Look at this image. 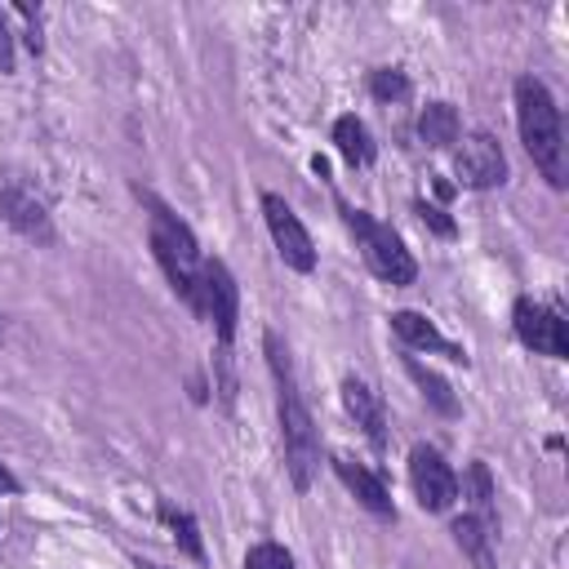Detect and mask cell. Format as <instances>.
Instances as JSON below:
<instances>
[{
    "label": "cell",
    "instance_id": "cell-27",
    "mask_svg": "<svg viewBox=\"0 0 569 569\" xmlns=\"http://www.w3.org/2000/svg\"><path fill=\"white\" fill-rule=\"evenodd\" d=\"M0 333H4V316H0Z\"/></svg>",
    "mask_w": 569,
    "mask_h": 569
},
{
    "label": "cell",
    "instance_id": "cell-9",
    "mask_svg": "<svg viewBox=\"0 0 569 569\" xmlns=\"http://www.w3.org/2000/svg\"><path fill=\"white\" fill-rule=\"evenodd\" d=\"M511 329L538 356H551V360H565L569 356V329H565V320L551 307L533 302V298H520L511 307Z\"/></svg>",
    "mask_w": 569,
    "mask_h": 569
},
{
    "label": "cell",
    "instance_id": "cell-23",
    "mask_svg": "<svg viewBox=\"0 0 569 569\" xmlns=\"http://www.w3.org/2000/svg\"><path fill=\"white\" fill-rule=\"evenodd\" d=\"M18 18L27 22V49H31V53H40V49H44V40H40V9L18 4Z\"/></svg>",
    "mask_w": 569,
    "mask_h": 569
},
{
    "label": "cell",
    "instance_id": "cell-13",
    "mask_svg": "<svg viewBox=\"0 0 569 569\" xmlns=\"http://www.w3.org/2000/svg\"><path fill=\"white\" fill-rule=\"evenodd\" d=\"M342 405L356 418V427H365L369 445L382 453L387 449V418H382V400L360 382V378H342Z\"/></svg>",
    "mask_w": 569,
    "mask_h": 569
},
{
    "label": "cell",
    "instance_id": "cell-24",
    "mask_svg": "<svg viewBox=\"0 0 569 569\" xmlns=\"http://www.w3.org/2000/svg\"><path fill=\"white\" fill-rule=\"evenodd\" d=\"M0 71H4V76L13 71V27H9L4 9H0Z\"/></svg>",
    "mask_w": 569,
    "mask_h": 569
},
{
    "label": "cell",
    "instance_id": "cell-11",
    "mask_svg": "<svg viewBox=\"0 0 569 569\" xmlns=\"http://www.w3.org/2000/svg\"><path fill=\"white\" fill-rule=\"evenodd\" d=\"M333 471H338V480L356 493V502H360L365 511H373V516H382V520H396V502H391L387 485H382L369 467H360V462H351V458H333Z\"/></svg>",
    "mask_w": 569,
    "mask_h": 569
},
{
    "label": "cell",
    "instance_id": "cell-10",
    "mask_svg": "<svg viewBox=\"0 0 569 569\" xmlns=\"http://www.w3.org/2000/svg\"><path fill=\"white\" fill-rule=\"evenodd\" d=\"M409 485H413L422 511H449L453 498H458V476L440 458V449H431V445L409 449Z\"/></svg>",
    "mask_w": 569,
    "mask_h": 569
},
{
    "label": "cell",
    "instance_id": "cell-26",
    "mask_svg": "<svg viewBox=\"0 0 569 569\" xmlns=\"http://www.w3.org/2000/svg\"><path fill=\"white\" fill-rule=\"evenodd\" d=\"M138 569H164V565H151V560H138Z\"/></svg>",
    "mask_w": 569,
    "mask_h": 569
},
{
    "label": "cell",
    "instance_id": "cell-17",
    "mask_svg": "<svg viewBox=\"0 0 569 569\" xmlns=\"http://www.w3.org/2000/svg\"><path fill=\"white\" fill-rule=\"evenodd\" d=\"M467 493H471V516L498 533V511H493V480H489V467L485 462H471L467 467Z\"/></svg>",
    "mask_w": 569,
    "mask_h": 569
},
{
    "label": "cell",
    "instance_id": "cell-4",
    "mask_svg": "<svg viewBox=\"0 0 569 569\" xmlns=\"http://www.w3.org/2000/svg\"><path fill=\"white\" fill-rule=\"evenodd\" d=\"M338 209H342V222L351 227V236H356V244H360V253H365L369 271H373L378 280L396 284V289H400V284H413L418 262H413V253L405 249V240H400L387 222H378L373 213H365V209L347 204L342 196H338Z\"/></svg>",
    "mask_w": 569,
    "mask_h": 569
},
{
    "label": "cell",
    "instance_id": "cell-19",
    "mask_svg": "<svg viewBox=\"0 0 569 569\" xmlns=\"http://www.w3.org/2000/svg\"><path fill=\"white\" fill-rule=\"evenodd\" d=\"M160 520L173 529V542L191 556V560H204V542H200V529H196V516L173 507V502H160Z\"/></svg>",
    "mask_w": 569,
    "mask_h": 569
},
{
    "label": "cell",
    "instance_id": "cell-3",
    "mask_svg": "<svg viewBox=\"0 0 569 569\" xmlns=\"http://www.w3.org/2000/svg\"><path fill=\"white\" fill-rule=\"evenodd\" d=\"M138 196H142V204L151 209V231H147V240H151V253H156V262H160L169 289H173L196 316H204V311H200V262H204V253H200L191 227H187L160 196H151V191H138Z\"/></svg>",
    "mask_w": 569,
    "mask_h": 569
},
{
    "label": "cell",
    "instance_id": "cell-15",
    "mask_svg": "<svg viewBox=\"0 0 569 569\" xmlns=\"http://www.w3.org/2000/svg\"><path fill=\"white\" fill-rule=\"evenodd\" d=\"M458 111H453V102H427L422 107V116H418V138L427 142V147H453L458 142Z\"/></svg>",
    "mask_w": 569,
    "mask_h": 569
},
{
    "label": "cell",
    "instance_id": "cell-8",
    "mask_svg": "<svg viewBox=\"0 0 569 569\" xmlns=\"http://www.w3.org/2000/svg\"><path fill=\"white\" fill-rule=\"evenodd\" d=\"M262 218H267V231H271L276 253L284 258V267H293V271H302V276L316 271V244H311L307 227L298 222V213L284 204V196L262 191Z\"/></svg>",
    "mask_w": 569,
    "mask_h": 569
},
{
    "label": "cell",
    "instance_id": "cell-2",
    "mask_svg": "<svg viewBox=\"0 0 569 569\" xmlns=\"http://www.w3.org/2000/svg\"><path fill=\"white\" fill-rule=\"evenodd\" d=\"M516 124H520V142L529 151V160L538 164V173L551 187H565L569 178V151H565V124H560V107L551 98V89L533 76L516 80Z\"/></svg>",
    "mask_w": 569,
    "mask_h": 569
},
{
    "label": "cell",
    "instance_id": "cell-14",
    "mask_svg": "<svg viewBox=\"0 0 569 569\" xmlns=\"http://www.w3.org/2000/svg\"><path fill=\"white\" fill-rule=\"evenodd\" d=\"M333 147L351 169H369L373 164V142H369V129H365L360 116H338L333 120Z\"/></svg>",
    "mask_w": 569,
    "mask_h": 569
},
{
    "label": "cell",
    "instance_id": "cell-16",
    "mask_svg": "<svg viewBox=\"0 0 569 569\" xmlns=\"http://www.w3.org/2000/svg\"><path fill=\"white\" fill-rule=\"evenodd\" d=\"M405 369H409V378L418 382L422 400H427L436 413H445V418H453V413H458V396L449 391V382H445L436 369H427V365H422V360H413V356L405 360Z\"/></svg>",
    "mask_w": 569,
    "mask_h": 569
},
{
    "label": "cell",
    "instance_id": "cell-20",
    "mask_svg": "<svg viewBox=\"0 0 569 569\" xmlns=\"http://www.w3.org/2000/svg\"><path fill=\"white\" fill-rule=\"evenodd\" d=\"M369 93L378 102H405L409 98V76L400 67H373L369 71Z\"/></svg>",
    "mask_w": 569,
    "mask_h": 569
},
{
    "label": "cell",
    "instance_id": "cell-1",
    "mask_svg": "<svg viewBox=\"0 0 569 569\" xmlns=\"http://www.w3.org/2000/svg\"><path fill=\"white\" fill-rule=\"evenodd\" d=\"M262 351L267 365L276 373V409H280V445H284V467L298 493L311 489L316 471H320V431L311 422V409L302 405V391L293 382V365H289V347L280 342L276 329L262 333Z\"/></svg>",
    "mask_w": 569,
    "mask_h": 569
},
{
    "label": "cell",
    "instance_id": "cell-12",
    "mask_svg": "<svg viewBox=\"0 0 569 569\" xmlns=\"http://www.w3.org/2000/svg\"><path fill=\"white\" fill-rule=\"evenodd\" d=\"M391 329H396V338L405 342V347H418V351H440V356H449V360H458V365H467V351L458 347V342H449L427 316H418V311H391Z\"/></svg>",
    "mask_w": 569,
    "mask_h": 569
},
{
    "label": "cell",
    "instance_id": "cell-22",
    "mask_svg": "<svg viewBox=\"0 0 569 569\" xmlns=\"http://www.w3.org/2000/svg\"><path fill=\"white\" fill-rule=\"evenodd\" d=\"M413 213H418V218H422V222H427V227H431L436 236H445V240H449V236L458 231V227H453V218H449V213H445L440 204H427V200H413Z\"/></svg>",
    "mask_w": 569,
    "mask_h": 569
},
{
    "label": "cell",
    "instance_id": "cell-25",
    "mask_svg": "<svg viewBox=\"0 0 569 569\" xmlns=\"http://www.w3.org/2000/svg\"><path fill=\"white\" fill-rule=\"evenodd\" d=\"M18 489H22V485H18V476H13V471L0 462V493H18Z\"/></svg>",
    "mask_w": 569,
    "mask_h": 569
},
{
    "label": "cell",
    "instance_id": "cell-6",
    "mask_svg": "<svg viewBox=\"0 0 569 569\" xmlns=\"http://www.w3.org/2000/svg\"><path fill=\"white\" fill-rule=\"evenodd\" d=\"M0 218H4L18 236H27V240H40V244L53 240L49 209H44V200L36 196V182H31L27 173H18V169H0Z\"/></svg>",
    "mask_w": 569,
    "mask_h": 569
},
{
    "label": "cell",
    "instance_id": "cell-21",
    "mask_svg": "<svg viewBox=\"0 0 569 569\" xmlns=\"http://www.w3.org/2000/svg\"><path fill=\"white\" fill-rule=\"evenodd\" d=\"M244 569H293V556L280 542H253L244 556Z\"/></svg>",
    "mask_w": 569,
    "mask_h": 569
},
{
    "label": "cell",
    "instance_id": "cell-5",
    "mask_svg": "<svg viewBox=\"0 0 569 569\" xmlns=\"http://www.w3.org/2000/svg\"><path fill=\"white\" fill-rule=\"evenodd\" d=\"M200 311L213 320L218 356H231L236 320H240V289H236V276H231V267L222 258H204L200 262Z\"/></svg>",
    "mask_w": 569,
    "mask_h": 569
},
{
    "label": "cell",
    "instance_id": "cell-18",
    "mask_svg": "<svg viewBox=\"0 0 569 569\" xmlns=\"http://www.w3.org/2000/svg\"><path fill=\"white\" fill-rule=\"evenodd\" d=\"M453 542L476 560V569H493V551H489L493 533H489L476 516H458V520H453Z\"/></svg>",
    "mask_w": 569,
    "mask_h": 569
},
{
    "label": "cell",
    "instance_id": "cell-7",
    "mask_svg": "<svg viewBox=\"0 0 569 569\" xmlns=\"http://www.w3.org/2000/svg\"><path fill=\"white\" fill-rule=\"evenodd\" d=\"M453 173H458V182L471 187V191L502 187V182H507V156H502L498 138L485 133V129L462 133V142L453 147Z\"/></svg>",
    "mask_w": 569,
    "mask_h": 569
}]
</instances>
